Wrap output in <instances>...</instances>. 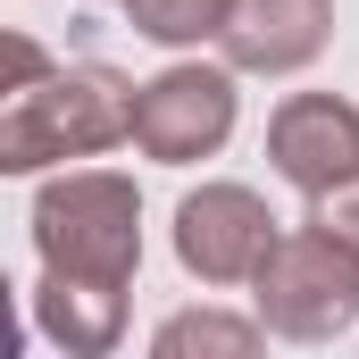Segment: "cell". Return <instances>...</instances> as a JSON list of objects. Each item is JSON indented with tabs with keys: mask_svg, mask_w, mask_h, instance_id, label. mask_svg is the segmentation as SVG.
Masks as SVG:
<instances>
[{
	"mask_svg": "<svg viewBox=\"0 0 359 359\" xmlns=\"http://www.w3.org/2000/svg\"><path fill=\"white\" fill-rule=\"evenodd\" d=\"M134 76L76 59V67H50L34 84H8L0 109V176H42L59 159H100L117 142H134Z\"/></svg>",
	"mask_w": 359,
	"mask_h": 359,
	"instance_id": "obj_1",
	"label": "cell"
},
{
	"mask_svg": "<svg viewBox=\"0 0 359 359\" xmlns=\"http://www.w3.org/2000/svg\"><path fill=\"white\" fill-rule=\"evenodd\" d=\"M34 251L50 276L134 284L142 268V184L117 168H67L34 192Z\"/></svg>",
	"mask_w": 359,
	"mask_h": 359,
	"instance_id": "obj_2",
	"label": "cell"
},
{
	"mask_svg": "<svg viewBox=\"0 0 359 359\" xmlns=\"http://www.w3.org/2000/svg\"><path fill=\"white\" fill-rule=\"evenodd\" d=\"M251 301H259V326L284 343H334L359 326V259L343 243H326L318 226H292L259 268Z\"/></svg>",
	"mask_w": 359,
	"mask_h": 359,
	"instance_id": "obj_3",
	"label": "cell"
},
{
	"mask_svg": "<svg viewBox=\"0 0 359 359\" xmlns=\"http://www.w3.org/2000/svg\"><path fill=\"white\" fill-rule=\"evenodd\" d=\"M234 134V67L217 59H176L159 67L151 84L134 92V151L159 159V168H192V159H217Z\"/></svg>",
	"mask_w": 359,
	"mask_h": 359,
	"instance_id": "obj_4",
	"label": "cell"
},
{
	"mask_svg": "<svg viewBox=\"0 0 359 359\" xmlns=\"http://www.w3.org/2000/svg\"><path fill=\"white\" fill-rule=\"evenodd\" d=\"M276 243H284V226L251 184H201L176 201V259L201 284H259Z\"/></svg>",
	"mask_w": 359,
	"mask_h": 359,
	"instance_id": "obj_5",
	"label": "cell"
},
{
	"mask_svg": "<svg viewBox=\"0 0 359 359\" xmlns=\"http://www.w3.org/2000/svg\"><path fill=\"white\" fill-rule=\"evenodd\" d=\"M268 168L292 192H334V184L359 176V109L343 92H292V100H276L268 117Z\"/></svg>",
	"mask_w": 359,
	"mask_h": 359,
	"instance_id": "obj_6",
	"label": "cell"
},
{
	"mask_svg": "<svg viewBox=\"0 0 359 359\" xmlns=\"http://www.w3.org/2000/svg\"><path fill=\"white\" fill-rule=\"evenodd\" d=\"M334 42V0H234L217 59L234 76H301Z\"/></svg>",
	"mask_w": 359,
	"mask_h": 359,
	"instance_id": "obj_7",
	"label": "cell"
},
{
	"mask_svg": "<svg viewBox=\"0 0 359 359\" xmlns=\"http://www.w3.org/2000/svg\"><path fill=\"white\" fill-rule=\"evenodd\" d=\"M34 334L67 359H109L126 343V284H92V276H50L34 284Z\"/></svg>",
	"mask_w": 359,
	"mask_h": 359,
	"instance_id": "obj_8",
	"label": "cell"
},
{
	"mask_svg": "<svg viewBox=\"0 0 359 359\" xmlns=\"http://www.w3.org/2000/svg\"><path fill=\"white\" fill-rule=\"evenodd\" d=\"M142 359H268V326L259 318H234V309H176Z\"/></svg>",
	"mask_w": 359,
	"mask_h": 359,
	"instance_id": "obj_9",
	"label": "cell"
},
{
	"mask_svg": "<svg viewBox=\"0 0 359 359\" xmlns=\"http://www.w3.org/2000/svg\"><path fill=\"white\" fill-rule=\"evenodd\" d=\"M117 8H126V25H134L142 42L192 50V42H217V34H226V8H234V0H117Z\"/></svg>",
	"mask_w": 359,
	"mask_h": 359,
	"instance_id": "obj_10",
	"label": "cell"
},
{
	"mask_svg": "<svg viewBox=\"0 0 359 359\" xmlns=\"http://www.w3.org/2000/svg\"><path fill=\"white\" fill-rule=\"evenodd\" d=\"M301 226H318L326 243H343V251L359 259V176H351V184H334V192H318Z\"/></svg>",
	"mask_w": 359,
	"mask_h": 359,
	"instance_id": "obj_11",
	"label": "cell"
}]
</instances>
